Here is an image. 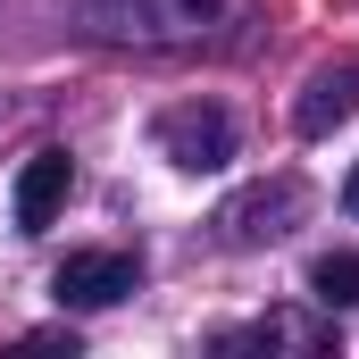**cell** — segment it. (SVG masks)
Wrapping results in <instances>:
<instances>
[{
  "instance_id": "cell-1",
  "label": "cell",
  "mask_w": 359,
  "mask_h": 359,
  "mask_svg": "<svg viewBox=\"0 0 359 359\" xmlns=\"http://www.w3.org/2000/svg\"><path fill=\"white\" fill-rule=\"evenodd\" d=\"M76 8L109 42H192L226 17V0H76Z\"/></svg>"
},
{
  "instance_id": "cell-2",
  "label": "cell",
  "mask_w": 359,
  "mask_h": 359,
  "mask_svg": "<svg viewBox=\"0 0 359 359\" xmlns=\"http://www.w3.org/2000/svg\"><path fill=\"white\" fill-rule=\"evenodd\" d=\"M151 142H159V159H168V168L209 176V168H226V159H234V117H226L217 100H184V109H159Z\"/></svg>"
},
{
  "instance_id": "cell-3",
  "label": "cell",
  "mask_w": 359,
  "mask_h": 359,
  "mask_svg": "<svg viewBox=\"0 0 359 359\" xmlns=\"http://www.w3.org/2000/svg\"><path fill=\"white\" fill-rule=\"evenodd\" d=\"M134 284H142V268H134L126 251H67L59 276H50V292H59L67 309H117Z\"/></svg>"
},
{
  "instance_id": "cell-4",
  "label": "cell",
  "mask_w": 359,
  "mask_h": 359,
  "mask_svg": "<svg viewBox=\"0 0 359 359\" xmlns=\"http://www.w3.org/2000/svg\"><path fill=\"white\" fill-rule=\"evenodd\" d=\"M67 184H76V168H67V151H34L25 168H17V201H8V217H17V234H42L59 209H67Z\"/></svg>"
},
{
  "instance_id": "cell-5",
  "label": "cell",
  "mask_w": 359,
  "mask_h": 359,
  "mask_svg": "<svg viewBox=\"0 0 359 359\" xmlns=\"http://www.w3.org/2000/svg\"><path fill=\"white\" fill-rule=\"evenodd\" d=\"M292 217H301V184H259V192H243L217 226H226V243H234V251H251V243H276Z\"/></svg>"
},
{
  "instance_id": "cell-6",
  "label": "cell",
  "mask_w": 359,
  "mask_h": 359,
  "mask_svg": "<svg viewBox=\"0 0 359 359\" xmlns=\"http://www.w3.org/2000/svg\"><path fill=\"white\" fill-rule=\"evenodd\" d=\"M343 117H359V67H318V76L301 84L292 126H301V134H334Z\"/></svg>"
},
{
  "instance_id": "cell-7",
  "label": "cell",
  "mask_w": 359,
  "mask_h": 359,
  "mask_svg": "<svg viewBox=\"0 0 359 359\" xmlns=\"http://www.w3.org/2000/svg\"><path fill=\"white\" fill-rule=\"evenodd\" d=\"M309 292H318L326 309H359V251H326V259L309 268Z\"/></svg>"
},
{
  "instance_id": "cell-8",
  "label": "cell",
  "mask_w": 359,
  "mask_h": 359,
  "mask_svg": "<svg viewBox=\"0 0 359 359\" xmlns=\"http://www.w3.org/2000/svg\"><path fill=\"white\" fill-rule=\"evenodd\" d=\"M343 209L359 217V159H351V176H343Z\"/></svg>"
}]
</instances>
